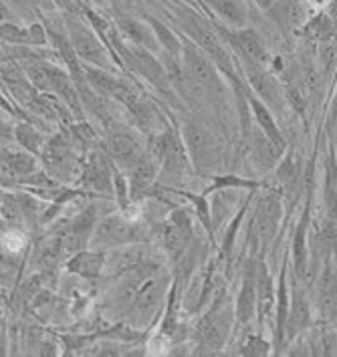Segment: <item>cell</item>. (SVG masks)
<instances>
[{
  "mask_svg": "<svg viewBox=\"0 0 337 357\" xmlns=\"http://www.w3.org/2000/svg\"><path fill=\"white\" fill-rule=\"evenodd\" d=\"M283 216V194L279 188H271L255 206L250 220L248 243L255 248H264L275 238Z\"/></svg>",
  "mask_w": 337,
  "mask_h": 357,
  "instance_id": "8fae6325",
  "label": "cell"
},
{
  "mask_svg": "<svg viewBox=\"0 0 337 357\" xmlns=\"http://www.w3.org/2000/svg\"><path fill=\"white\" fill-rule=\"evenodd\" d=\"M248 148H250V160L255 162V166L259 172L267 174L269 169L277 168V164L281 162L283 153L264 133H262L261 128L257 130H250L248 133Z\"/></svg>",
  "mask_w": 337,
  "mask_h": 357,
  "instance_id": "4dcf8cb0",
  "label": "cell"
},
{
  "mask_svg": "<svg viewBox=\"0 0 337 357\" xmlns=\"http://www.w3.org/2000/svg\"><path fill=\"white\" fill-rule=\"evenodd\" d=\"M113 168H115V164L112 162L105 148H101V150L93 148L85 153L79 186L85 192H91L93 196L112 198V194H115V190H113Z\"/></svg>",
  "mask_w": 337,
  "mask_h": 357,
  "instance_id": "7c38bea8",
  "label": "cell"
},
{
  "mask_svg": "<svg viewBox=\"0 0 337 357\" xmlns=\"http://www.w3.org/2000/svg\"><path fill=\"white\" fill-rule=\"evenodd\" d=\"M275 309H277V287L269 271V264L259 261L257 275V315L261 325L275 327Z\"/></svg>",
  "mask_w": 337,
  "mask_h": 357,
  "instance_id": "603a6c76",
  "label": "cell"
},
{
  "mask_svg": "<svg viewBox=\"0 0 337 357\" xmlns=\"http://www.w3.org/2000/svg\"><path fill=\"white\" fill-rule=\"evenodd\" d=\"M237 321L234 307L225 291L214 299L207 313L194 325V339L208 351H220L232 335V325Z\"/></svg>",
  "mask_w": 337,
  "mask_h": 357,
  "instance_id": "3957f363",
  "label": "cell"
},
{
  "mask_svg": "<svg viewBox=\"0 0 337 357\" xmlns=\"http://www.w3.org/2000/svg\"><path fill=\"white\" fill-rule=\"evenodd\" d=\"M311 200L313 192L305 194V206L301 212L299 222L295 228L293 245H291V261H293V273L297 281L309 282V271H311V248H309V236H311Z\"/></svg>",
  "mask_w": 337,
  "mask_h": 357,
  "instance_id": "9a60e30c",
  "label": "cell"
},
{
  "mask_svg": "<svg viewBox=\"0 0 337 357\" xmlns=\"http://www.w3.org/2000/svg\"><path fill=\"white\" fill-rule=\"evenodd\" d=\"M176 20L180 24V29L184 31V37L190 38L192 43H196L214 61L218 71L228 81L239 75L237 61L226 51V45L223 43V37L218 35V31L208 20L202 19V13H198L190 6H182L176 10Z\"/></svg>",
  "mask_w": 337,
  "mask_h": 357,
  "instance_id": "6da1fadb",
  "label": "cell"
},
{
  "mask_svg": "<svg viewBox=\"0 0 337 357\" xmlns=\"http://www.w3.org/2000/svg\"><path fill=\"white\" fill-rule=\"evenodd\" d=\"M257 275H259V261L250 259L246 263L243 284L237 295L234 303V313H237V323L239 325H248L253 317L257 315Z\"/></svg>",
  "mask_w": 337,
  "mask_h": 357,
  "instance_id": "44dd1931",
  "label": "cell"
},
{
  "mask_svg": "<svg viewBox=\"0 0 337 357\" xmlns=\"http://www.w3.org/2000/svg\"><path fill=\"white\" fill-rule=\"evenodd\" d=\"M65 268L69 275H77L81 279L95 281L107 268V255H105V250H99V248H85V250H79L75 255H71Z\"/></svg>",
  "mask_w": 337,
  "mask_h": 357,
  "instance_id": "4316f807",
  "label": "cell"
},
{
  "mask_svg": "<svg viewBox=\"0 0 337 357\" xmlns=\"http://www.w3.org/2000/svg\"><path fill=\"white\" fill-rule=\"evenodd\" d=\"M115 29L119 31L121 38L128 40L130 45L144 47L151 53L162 49L148 20L135 19L133 15H126V13H115Z\"/></svg>",
  "mask_w": 337,
  "mask_h": 357,
  "instance_id": "ffe728a7",
  "label": "cell"
},
{
  "mask_svg": "<svg viewBox=\"0 0 337 357\" xmlns=\"http://www.w3.org/2000/svg\"><path fill=\"white\" fill-rule=\"evenodd\" d=\"M311 255H313V273L317 275L319 264L327 259H336L337 257V220H334L331 216H325L317 226L313 228L311 236Z\"/></svg>",
  "mask_w": 337,
  "mask_h": 357,
  "instance_id": "7402d4cb",
  "label": "cell"
},
{
  "mask_svg": "<svg viewBox=\"0 0 337 357\" xmlns=\"http://www.w3.org/2000/svg\"><path fill=\"white\" fill-rule=\"evenodd\" d=\"M264 188L261 180H253V178H243L237 174H216L212 176L210 186L204 190V194H212L218 190H259Z\"/></svg>",
  "mask_w": 337,
  "mask_h": 357,
  "instance_id": "d590c367",
  "label": "cell"
},
{
  "mask_svg": "<svg viewBox=\"0 0 337 357\" xmlns=\"http://www.w3.org/2000/svg\"><path fill=\"white\" fill-rule=\"evenodd\" d=\"M123 172H128L131 202L135 204V202H140V200H144V198H148V196L153 194L156 184H158V178H160V172H162V166H160L158 158L148 150L133 166L123 169Z\"/></svg>",
  "mask_w": 337,
  "mask_h": 357,
  "instance_id": "2e32d148",
  "label": "cell"
},
{
  "mask_svg": "<svg viewBox=\"0 0 337 357\" xmlns=\"http://www.w3.org/2000/svg\"><path fill=\"white\" fill-rule=\"evenodd\" d=\"M239 202V194L237 190H218L214 194V200H212V226H214V232L218 230V226H223L232 214V208L237 206Z\"/></svg>",
  "mask_w": 337,
  "mask_h": 357,
  "instance_id": "8d00e7d4",
  "label": "cell"
},
{
  "mask_svg": "<svg viewBox=\"0 0 337 357\" xmlns=\"http://www.w3.org/2000/svg\"><path fill=\"white\" fill-rule=\"evenodd\" d=\"M317 59L321 65V73L325 79L337 77V38L329 43H321Z\"/></svg>",
  "mask_w": 337,
  "mask_h": 357,
  "instance_id": "b9f144b4",
  "label": "cell"
},
{
  "mask_svg": "<svg viewBox=\"0 0 337 357\" xmlns=\"http://www.w3.org/2000/svg\"><path fill=\"white\" fill-rule=\"evenodd\" d=\"M166 192H172L180 198H184L190 202V206L194 210V216L196 220L202 225V228L208 232L210 238H214V226H212V208L208 202L207 194H194V192H188V190H178V188H164Z\"/></svg>",
  "mask_w": 337,
  "mask_h": 357,
  "instance_id": "836d02e7",
  "label": "cell"
},
{
  "mask_svg": "<svg viewBox=\"0 0 337 357\" xmlns=\"http://www.w3.org/2000/svg\"><path fill=\"white\" fill-rule=\"evenodd\" d=\"M313 325V311H311V301L307 299V293L293 284V293H291V311H289V319H287V345L291 341L299 337L301 333L309 331Z\"/></svg>",
  "mask_w": 337,
  "mask_h": 357,
  "instance_id": "d4e9b609",
  "label": "cell"
},
{
  "mask_svg": "<svg viewBox=\"0 0 337 357\" xmlns=\"http://www.w3.org/2000/svg\"><path fill=\"white\" fill-rule=\"evenodd\" d=\"M214 29L218 31V35L225 38L226 45L234 51V55H239L243 63L259 65V67H264L269 63L267 45L255 29H250V26L228 29V26L218 24V22H214Z\"/></svg>",
  "mask_w": 337,
  "mask_h": 357,
  "instance_id": "4fadbf2b",
  "label": "cell"
},
{
  "mask_svg": "<svg viewBox=\"0 0 337 357\" xmlns=\"http://www.w3.org/2000/svg\"><path fill=\"white\" fill-rule=\"evenodd\" d=\"M184 49H182V67L186 77V95L202 93L208 99L225 101L226 85L223 81V73L214 65V61L190 38L182 35Z\"/></svg>",
  "mask_w": 337,
  "mask_h": 357,
  "instance_id": "7a4b0ae2",
  "label": "cell"
},
{
  "mask_svg": "<svg viewBox=\"0 0 337 357\" xmlns=\"http://www.w3.org/2000/svg\"><path fill=\"white\" fill-rule=\"evenodd\" d=\"M248 107H250V115H253L257 128H261L262 133H264L279 150L287 151V139H285L281 128H279V123H277V119H275V113H273V109H271L262 99L257 97V93H255L250 87H248Z\"/></svg>",
  "mask_w": 337,
  "mask_h": 357,
  "instance_id": "f1b7e54d",
  "label": "cell"
},
{
  "mask_svg": "<svg viewBox=\"0 0 337 357\" xmlns=\"http://www.w3.org/2000/svg\"><path fill=\"white\" fill-rule=\"evenodd\" d=\"M103 148L117 168L128 169L148 151L140 133L130 126L110 119L103 123Z\"/></svg>",
  "mask_w": 337,
  "mask_h": 357,
  "instance_id": "ba28073f",
  "label": "cell"
},
{
  "mask_svg": "<svg viewBox=\"0 0 337 357\" xmlns=\"http://www.w3.org/2000/svg\"><path fill=\"white\" fill-rule=\"evenodd\" d=\"M146 20L151 24L156 38L164 51V55L172 56V59H182V49H184V40L182 37H178L176 33H172V29L166 26V22H162L156 17H146Z\"/></svg>",
  "mask_w": 337,
  "mask_h": 357,
  "instance_id": "e575fe53",
  "label": "cell"
},
{
  "mask_svg": "<svg viewBox=\"0 0 337 357\" xmlns=\"http://www.w3.org/2000/svg\"><path fill=\"white\" fill-rule=\"evenodd\" d=\"M38 172V155L33 151L2 146V188H10L20 178Z\"/></svg>",
  "mask_w": 337,
  "mask_h": 357,
  "instance_id": "d6986e66",
  "label": "cell"
},
{
  "mask_svg": "<svg viewBox=\"0 0 337 357\" xmlns=\"http://www.w3.org/2000/svg\"><path fill=\"white\" fill-rule=\"evenodd\" d=\"M182 137L190 153L192 166L198 174H212L216 164L220 162V146L214 133L202 126L200 121L190 119L182 128Z\"/></svg>",
  "mask_w": 337,
  "mask_h": 357,
  "instance_id": "30bf717a",
  "label": "cell"
},
{
  "mask_svg": "<svg viewBox=\"0 0 337 357\" xmlns=\"http://www.w3.org/2000/svg\"><path fill=\"white\" fill-rule=\"evenodd\" d=\"M337 126V83L336 89H334V97H331V103H329V115H327V130L334 132V128Z\"/></svg>",
  "mask_w": 337,
  "mask_h": 357,
  "instance_id": "f6af8a7d",
  "label": "cell"
},
{
  "mask_svg": "<svg viewBox=\"0 0 337 357\" xmlns=\"http://www.w3.org/2000/svg\"><path fill=\"white\" fill-rule=\"evenodd\" d=\"M110 2L115 13H126V15H131L137 6V0H110Z\"/></svg>",
  "mask_w": 337,
  "mask_h": 357,
  "instance_id": "ee69618b",
  "label": "cell"
},
{
  "mask_svg": "<svg viewBox=\"0 0 337 357\" xmlns=\"http://www.w3.org/2000/svg\"><path fill=\"white\" fill-rule=\"evenodd\" d=\"M275 351V345L264 339L259 333H250L246 335L243 341V345L239 347V354L241 356H271Z\"/></svg>",
  "mask_w": 337,
  "mask_h": 357,
  "instance_id": "60d3db41",
  "label": "cell"
},
{
  "mask_svg": "<svg viewBox=\"0 0 337 357\" xmlns=\"http://www.w3.org/2000/svg\"><path fill=\"white\" fill-rule=\"evenodd\" d=\"M13 132H15V139H17V144H19L20 148L37 153L38 158L43 155L45 146H47V139H45V135L38 132L35 126H31V123H19Z\"/></svg>",
  "mask_w": 337,
  "mask_h": 357,
  "instance_id": "74e56055",
  "label": "cell"
},
{
  "mask_svg": "<svg viewBox=\"0 0 337 357\" xmlns=\"http://www.w3.org/2000/svg\"><path fill=\"white\" fill-rule=\"evenodd\" d=\"M269 17L283 33H299L305 22L311 19L303 0H275V4L267 10Z\"/></svg>",
  "mask_w": 337,
  "mask_h": 357,
  "instance_id": "cb8c5ba5",
  "label": "cell"
},
{
  "mask_svg": "<svg viewBox=\"0 0 337 357\" xmlns=\"http://www.w3.org/2000/svg\"><path fill=\"white\" fill-rule=\"evenodd\" d=\"M299 33L305 38L315 40V43H329V40L337 38V24L331 15L319 13V15L311 17L305 22V26L301 29Z\"/></svg>",
  "mask_w": 337,
  "mask_h": 357,
  "instance_id": "d6a6232c",
  "label": "cell"
},
{
  "mask_svg": "<svg viewBox=\"0 0 337 357\" xmlns=\"http://www.w3.org/2000/svg\"><path fill=\"white\" fill-rule=\"evenodd\" d=\"M253 2H255V4H257L261 10H264V13H267V10H269L273 4H275V0H253Z\"/></svg>",
  "mask_w": 337,
  "mask_h": 357,
  "instance_id": "bcb514c9",
  "label": "cell"
},
{
  "mask_svg": "<svg viewBox=\"0 0 337 357\" xmlns=\"http://www.w3.org/2000/svg\"><path fill=\"white\" fill-rule=\"evenodd\" d=\"M275 176H277V188L281 190L283 196L293 200L295 192H299L301 186H303V178H305L299 153L287 148V151L283 153L281 162L275 168Z\"/></svg>",
  "mask_w": 337,
  "mask_h": 357,
  "instance_id": "484cf974",
  "label": "cell"
},
{
  "mask_svg": "<svg viewBox=\"0 0 337 357\" xmlns=\"http://www.w3.org/2000/svg\"><path fill=\"white\" fill-rule=\"evenodd\" d=\"M150 151L158 158L162 172L168 174L170 178H182L184 174L194 168L190 153L186 150V144H184V137L176 130L166 126L164 130L150 135Z\"/></svg>",
  "mask_w": 337,
  "mask_h": 357,
  "instance_id": "9c48e42d",
  "label": "cell"
},
{
  "mask_svg": "<svg viewBox=\"0 0 337 357\" xmlns=\"http://www.w3.org/2000/svg\"><path fill=\"white\" fill-rule=\"evenodd\" d=\"M253 194H255V190H253V192H248L246 202H244L243 208L237 212V216L230 220V225H228V230H226V234H225V241H223V246H220L223 257H225L226 261H230V259H232V248H234V243H237V234H239V230H241V225H243V220H244V214H246L248 204H250V200H253Z\"/></svg>",
  "mask_w": 337,
  "mask_h": 357,
  "instance_id": "ab89813d",
  "label": "cell"
},
{
  "mask_svg": "<svg viewBox=\"0 0 337 357\" xmlns=\"http://www.w3.org/2000/svg\"><path fill=\"white\" fill-rule=\"evenodd\" d=\"M97 222H99L97 208L93 204H87L77 216L67 220V225L63 228H59L57 232L61 234L65 255L71 257V255H75L79 250H85L87 246L91 245V236H93Z\"/></svg>",
  "mask_w": 337,
  "mask_h": 357,
  "instance_id": "5bb4252c",
  "label": "cell"
},
{
  "mask_svg": "<svg viewBox=\"0 0 337 357\" xmlns=\"http://www.w3.org/2000/svg\"><path fill=\"white\" fill-rule=\"evenodd\" d=\"M287 264L289 261L285 259L281 264V273H279V287H277V309H275V327H273V335H275V351H283L287 345V319H289V311H291V291L287 284Z\"/></svg>",
  "mask_w": 337,
  "mask_h": 357,
  "instance_id": "f546056e",
  "label": "cell"
},
{
  "mask_svg": "<svg viewBox=\"0 0 337 357\" xmlns=\"http://www.w3.org/2000/svg\"><path fill=\"white\" fill-rule=\"evenodd\" d=\"M315 293L321 317L331 323L337 321V257L319 264L315 275Z\"/></svg>",
  "mask_w": 337,
  "mask_h": 357,
  "instance_id": "ac0fdd59",
  "label": "cell"
},
{
  "mask_svg": "<svg viewBox=\"0 0 337 357\" xmlns=\"http://www.w3.org/2000/svg\"><path fill=\"white\" fill-rule=\"evenodd\" d=\"M186 6H190V8H194V10H198V13H202L204 17H208V19L212 20L214 19V13L210 10V6H208L207 0H182Z\"/></svg>",
  "mask_w": 337,
  "mask_h": 357,
  "instance_id": "7bdbcfd3",
  "label": "cell"
},
{
  "mask_svg": "<svg viewBox=\"0 0 337 357\" xmlns=\"http://www.w3.org/2000/svg\"><path fill=\"white\" fill-rule=\"evenodd\" d=\"M2 43L13 47H47L49 29L43 22H33L29 26H19L15 22L2 20Z\"/></svg>",
  "mask_w": 337,
  "mask_h": 357,
  "instance_id": "83f0119b",
  "label": "cell"
},
{
  "mask_svg": "<svg viewBox=\"0 0 337 357\" xmlns=\"http://www.w3.org/2000/svg\"><path fill=\"white\" fill-rule=\"evenodd\" d=\"M144 241H146L144 226L135 218H130L126 210H121L119 214H107L97 222L91 236V248L110 250L119 246L140 245Z\"/></svg>",
  "mask_w": 337,
  "mask_h": 357,
  "instance_id": "5b68a950",
  "label": "cell"
},
{
  "mask_svg": "<svg viewBox=\"0 0 337 357\" xmlns=\"http://www.w3.org/2000/svg\"><path fill=\"white\" fill-rule=\"evenodd\" d=\"M67 37L83 63L107 71L112 69V65L115 63L112 49L95 33V29L87 22V19L83 20L81 17L67 15Z\"/></svg>",
  "mask_w": 337,
  "mask_h": 357,
  "instance_id": "277c9868",
  "label": "cell"
},
{
  "mask_svg": "<svg viewBox=\"0 0 337 357\" xmlns=\"http://www.w3.org/2000/svg\"><path fill=\"white\" fill-rule=\"evenodd\" d=\"M244 73H246V83L248 87L257 93L259 99H262L273 112H281L287 103L285 99V89L279 83V79L267 71L264 67L259 65H246L244 63Z\"/></svg>",
  "mask_w": 337,
  "mask_h": 357,
  "instance_id": "e0dca14e",
  "label": "cell"
},
{
  "mask_svg": "<svg viewBox=\"0 0 337 357\" xmlns=\"http://www.w3.org/2000/svg\"><path fill=\"white\" fill-rule=\"evenodd\" d=\"M210 10L225 22L228 29H244L248 20V10L243 0H207Z\"/></svg>",
  "mask_w": 337,
  "mask_h": 357,
  "instance_id": "1f68e13d",
  "label": "cell"
},
{
  "mask_svg": "<svg viewBox=\"0 0 337 357\" xmlns=\"http://www.w3.org/2000/svg\"><path fill=\"white\" fill-rule=\"evenodd\" d=\"M73 144L75 142H71L69 132H59L47 142L45 151L40 155V160L47 166V172L61 184L79 182L83 172V162H79Z\"/></svg>",
  "mask_w": 337,
  "mask_h": 357,
  "instance_id": "8992f818",
  "label": "cell"
},
{
  "mask_svg": "<svg viewBox=\"0 0 337 357\" xmlns=\"http://www.w3.org/2000/svg\"><path fill=\"white\" fill-rule=\"evenodd\" d=\"M283 89H285V99L291 105V109L297 113L301 119L307 123L305 113H307V105H309V97L303 91V85H301L297 79H287L283 83Z\"/></svg>",
  "mask_w": 337,
  "mask_h": 357,
  "instance_id": "f35d334b",
  "label": "cell"
},
{
  "mask_svg": "<svg viewBox=\"0 0 337 357\" xmlns=\"http://www.w3.org/2000/svg\"><path fill=\"white\" fill-rule=\"evenodd\" d=\"M153 236L160 243V246L166 250V255L172 259V263H176L188 248L196 243L194 222H192V218L188 214V208H172L168 218L162 225L156 226Z\"/></svg>",
  "mask_w": 337,
  "mask_h": 357,
  "instance_id": "52a82bcc",
  "label": "cell"
}]
</instances>
